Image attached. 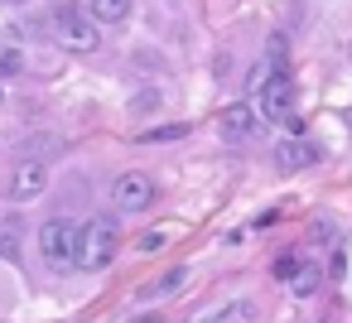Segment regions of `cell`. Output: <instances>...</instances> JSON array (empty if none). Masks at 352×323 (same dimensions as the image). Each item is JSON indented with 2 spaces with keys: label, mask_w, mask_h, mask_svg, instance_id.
<instances>
[{
  "label": "cell",
  "mask_w": 352,
  "mask_h": 323,
  "mask_svg": "<svg viewBox=\"0 0 352 323\" xmlns=\"http://www.w3.org/2000/svg\"><path fill=\"white\" fill-rule=\"evenodd\" d=\"M39 251L54 270H82L87 265V222H78L68 212H54L39 227Z\"/></svg>",
  "instance_id": "1"
},
{
  "label": "cell",
  "mask_w": 352,
  "mask_h": 323,
  "mask_svg": "<svg viewBox=\"0 0 352 323\" xmlns=\"http://www.w3.org/2000/svg\"><path fill=\"white\" fill-rule=\"evenodd\" d=\"M49 30H54L58 49H68V54H97L102 49V25L92 20V10L73 5V0H58L49 10Z\"/></svg>",
  "instance_id": "2"
},
{
  "label": "cell",
  "mask_w": 352,
  "mask_h": 323,
  "mask_svg": "<svg viewBox=\"0 0 352 323\" xmlns=\"http://www.w3.org/2000/svg\"><path fill=\"white\" fill-rule=\"evenodd\" d=\"M256 111L265 116V121H280V126H289L299 111H294V78L289 73H265V82L256 87Z\"/></svg>",
  "instance_id": "3"
},
{
  "label": "cell",
  "mask_w": 352,
  "mask_h": 323,
  "mask_svg": "<svg viewBox=\"0 0 352 323\" xmlns=\"http://www.w3.org/2000/svg\"><path fill=\"white\" fill-rule=\"evenodd\" d=\"M44 188H49V164L20 159V164L10 169V179H6V203H10V208H25V203L44 198Z\"/></svg>",
  "instance_id": "4"
},
{
  "label": "cell",
  "mask_w": 352,
  "mask_h": 323,
  "mask_svg": "<svg viewBox=\"0 0 352 323\" xmlns=\"http://www.w3.org/2000/svg\"><path fill=\"white\" fill-rule=\"evenodd\" d=\"M155 179L150 174H140V169H126L116 183H111V203H116V212H150V203H155Z\"/></svg>",
  "instance_id": "5"
},
{
  "label": "cell",
  "mask_w": 352,
  "mask_h": 323,
  "mask_svg": "<svg viewBox=\"0 0 352 323\" xmlns=\"http://www.w3.org/2000/svg\"><path fill=\"white\" fill-rule=\"evenodd\" d=\"M116 246H121V227H116V217H92L87 222V265L82 270H107L111 260H116Z\"/></svg>",
  "instance_id": "6"
},
{
  "label": "cell",
  "mask_w": 352,
  "mask_h": 323,
  "mask_svg": "<svg viewBox=\"0 0 352 323\" xmlns=\"http://www.w3.org/2000/svg\"><path fill=\"white\" fill-rule=\"evenodd\" d=\"M261 121H265V116H261L256 107L232 102V107L222 111V121H217V126H222V140H227V145L246 150V145H256V140H261Z\"/></svg>",
  "instance_id": "7"
},
{
  "label": "cell",
  "mask_w": 352,
  "mask_h": 323,
  "mask_svg": "<svg viewBox=\"0 0 352 323\" xmlns=\"http://www.w3.org/2000/svg\"><path fill=\"white\" fill-rule=\"evenodd\" d=\"M270 164H275L280 174H299V169L318 164V145L304 140V135H289V140H280V145L270 150Z\"/></svg>",
  "instance_id": "8"
},
{
  "label": "cell",
  "mask_w": 352,
  "mask_h": 323,
  "mask_svg": "<svg viewBox=\"0 0 352 323\" xmlns=\"http://www.w3.org/2000/svg\"><path fill=\"white\" fill-rule=\"evenodd\" d=\"M87 10H92V20H97L102 30H116V25H126V20H131L135 0H87Z\"/></svg>",
  "instance_id": "9"
},
{
  "label": "cell",
  "mask_w": 352,
  "mask_h": 323,
  "mask_svg": "<svg viewBox=\"0 0 352 323\" xmlns=\"http://www.w3.org/2000/svg\"><path fill=\"white\" fill-rule=\"evenodd\" d=\"M20 150H25V159L49 164V159H58V155H63V135H25V140H20Z\"/></svg>",
  "instance_id": "10"
},
{
  "label": "cell",
  "mask_w": 352,
  "mask_h": 323,
  "mask_svg": "<svg viewBox=\"0 0 352 323\" xmlns=\"http://www.w3.org/2000/svg\"><path fill=\"white\" fill-rule=\"evenodd\" d=\"M20 251H25V222L6 217L0 222V260H20Z\"/></svg>",
  "instance_id": "11"
},
{
  "label": "cell",
  "mask_w": 352,
  "mask_h": 323,
  "mask_svg": "<svg viewBox=\"0 0 352 323\" xmlns=\"http://www.w3.org/2000/svg\"><path fill=\"white\" fill-rule=\"evenodd\" d=\"M184 280H188V265H174V270H164V275H160V280H155V285H150L140 299H164V294H174Z\"/></svg>",
  "instance_id": "12"
},
{
  "label": "cell",
  "mask_w": 352,
  "mask_h": 323,
  "mask_svg": "<svg viewBox=\"0 0 352 323\" xmlns=\"http://www.w3.org/2000/svg\"><path fill=\"white\" fill-rule=\"evenodd\" d=\"M299 270H304V265H299V256H294V251H280V256H275V280L294 285V280H299Z\"/></svg>",
  "instance_id": "13"
},
{
  "label": "cell",
  "mask_w": 352,
  "mask_h": 323,
  "mask_svg": "<svg viewBox=\"0 0 352 323\" xmlns=\"http://www.w3.org/2000/svg\"><path fill=\"white\" fill-rule=\"evenodd\" d=\"M323 285V275H318V265H309L304 260V270H299V280H294V294H314Z\"/></svg>",
  "instance_id": "14"
},
{
  "label": "cell",
  "mask_w": 352,
  "mask_h": 323,
  "mask_svg": "<svg viewBox=\"0 0 352 323\" xmlns=\"http://www.w3.org/2000/svg\"><path fill=\"white\" fill-rule=\"evenodd\" d=\"M188 126H160V131H145V140H184Z\"/></svg>",
  "instance_id": "15"
},
{
  "label": "cell",
  "mask_w": 352,
  "mask_h": 323,
  "mask_svg": "<svg viewBox=\"0 0 352 323\" xmlns=\"http://www.w3.org/2000/svg\"><path fill=\"white\" fill-rule=\"evenodd\" d=\"M20 73V54L10 49V54H0V78H15Z\"/></svg>",
  "instance_id": "16"
},
{
  "label": "cell",
  "mask_w": 352,
  "mask_h": 323,
  "mask_svg": "<svg viewBox=\"0 0 352 323\" xmlns=\"http://www.w3.org/2000/svg\"><path fill=\"white\" fill-rule=\"evenodd\" d=\"M160 246H164V232H155V236L145 232V236H140V251H160Z\"/></svg>",
  "instance_id": "17"
},
{
  "label": "cell",
  "mask_w": 352,
  "mask_h": 323,
  "mask_svg": "<svg viewBox=\"0 0 352 323\" xmlns=\"http://www.w3.org/2000/svg\"><path fill=\"white\" fill-rule=\"evenodd\" d=\"M314 241H333V222H314Z\"/></svg>",
  "instance_id": "18"
},
{
  "label": "cell",
  "mask_w": 352,
  "mask_h": 323,
  "mask_svg": "<svg viewBox=\"0 0 352 323\" xmlns=\"http://www.w3.org/2000/svg\"><path fill=\"white\" fill-rule=\"evenodd\" d=\"M135 323H169V318H164V313H140Z\"/></svg>",
  "instance_id": "19"
},
{
  "label": "cell",
  "mask_w": 352,
  "mask_h": 323,
  "mask_svg": "<svg viewBox=\"0 0 352 323\" xmlns=\"http://www.w3.org/2000/svg\"><path fill=\"white\" fill-rule=\"evenodd\" d=\"M6 5H25V0H6Z\"/></svg>",
  "instance_id": "20"
},
{
  "label": "cell",
  "mask_w": 352,
  "mask_h": 323,
  "mask_svg": "<svg viewBox=\"0 0 352 323\" xmlns=\"http://www.w3.org/2000/svg\"><path fill=\"white\" fill-rule=\"evenodd\" d=\"M169 5H184V0H169Z\"/></svg>",
  "instance_id": "21"
}]
</instances>
